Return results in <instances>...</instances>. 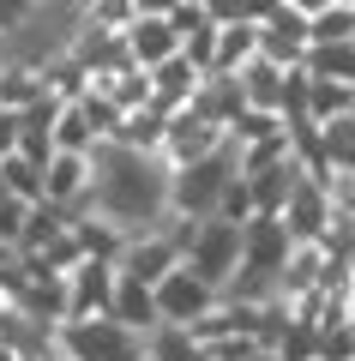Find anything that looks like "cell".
Listing matches in <instances>:
<instances>
[{
  "label": "cell",
  "instance_id": "1",
  "mask_svg": "<svg viewBox=\"0 0 355 361\" xmlns=\"http://www.w3.org/2000/svg\"><path fill=\"white\" fill-rule=\"evenodd\" d=\"M78 211H97L121 235H145L169 217V163L157 151H127L102 139L90 151V193Z\"/></svg>",
  "mask_w": 355,
  "mask_h": 361
},
{
  "label": "cell",
  "instance_id": "2",
  "mask_svg": "<svg viewBox=\"0 0 355 361\" xmlns=\"http://www.w3.org/2000/svg\"><path fill=\"white\" fill-rule=\"evenodd\" d=\"M241 175V145L223 139L211 157H193V163L169 169V211L175 217H217V199H223V187Z\"/></svg>",
  "mask_w": 355,
  "mask_h": 361
},
{
  "label": "cell",
  "instance_id": "3",
  "mask_svg": "<svg viewBox=\"0 0 355 361\" xmlns=\"http://www.w3.org/2000/svg\"><path fill=\"white\" fill-rule=\"evenodd\" d=\"M181 259H187L205 283L223 295V283L241 271V223H229V217H199V223H193V235H187V253H181Z\"/></svg>",
  "mask_w": 355,
  "mask_h": 361
},
{
  "label": "cell",
  "instance_id": "4",
  "mask_svg": "<svg viewBox=\"0 0 355 361\" xmlns=\"http://www.w3.org/2000/svg\"><path fill=\"white\" fill-rule=\"evenodd\" d=\"M61 349H66V361H151L145 355V331L114 325L109 313L102 319H66Z\"/></svg>",
  "mask_w": 355,
  "mask_h": 361
},
{
  "label": "cell",
  "instance_id": "5",
  "mask_svg": "<svg viewBox=\"0 0 355 361\" xmlns=\"http://www.w3.org/2000/svg\"><path fill=\"white\" fill-rule=\"evenodd\" d=\"M151 289H157V319H163V325H193V319H205V313L223 301V295L199 277V271L187 265V259H181L175 271H163Z\"/></svg>",
  "mask_w": 355,
  "mask_h": 361
},
{
  "label": "cell",
  "instance_id": "6",
  "mask_svg": "<svg viewBox=\"0 0 355 361\" xmlns=\"http://www.w3.org/2000/svg\"><path fill=\"white\" fill-rule=\"evenodd\" d=\"M223 139H229V133L217 127V121L193 115V109H169V121H163V145H157V157H163L169 169H181V163H193V157H211Z\"/></svg>",
  "mask_w": 355,
  "mask_h": 361
},
{
  "label": "cell",
  "instance_id": "7",
  "mask_svg": "<svg viewBox=\"0 0 355 361\" xmlns=\"http://www.w3.org/2000/svg\"><path fill=\"white\" fill-rule=\"evenodd\" d=\"M114 265L127 271V277H139V283H157L163 271H175L181 265V241H175V229H169V217L157 223V229H145V235H127V247H121Z\"/></svg>",
  "mask_w": 355,
  "mask_h": 361
},
{
  "label": "cell",
  "instance_id": "8",
  "mask_svg": "<svg viewBox=\"0 0 355 361\" xmlns=\"http://www.w3.org/2000/svg\"><path fill=\"white\" fill-rule=\"evenodd\" d=\"M307 49H313V30H307V13H295L289 0L283 6H271L265 18H259V54L277 66H301Z\"/></svg>",
  "mask_w": 355,
  "mask_h": 361
},
{
  "label": "cell",
  "instance_id": "9",
  "mask_svg": "<svg viewBox=\"0 0 355 361\" xmlns=\"http://www.w3.org/2000/svg\"><path fill=\"white\" fill-rule=\"evenodd\" d=\"M114 295V259H78L66 271V319H102Z\"/></svg>",
  "mask_w": 355,
  "mask_h": 361
},
{
  "label": "cell",
  "instance_id": "10",
  "mask_svg": "<svg viewBox=\"0 0 355 361\" xmlns=\"http://www.w3.org/2000/svg\"><path fill=\"white\" fill-rule=\"evenodd\" d=\"M283 229H289V241H319L331 223V193H325V180L319 175H301L295 180V193L283 199Z\"/></svg>",
  "mask_w": 355,
  "mask_h": 361
},
{
  "label": "cell",
  "instance_id": "11",
  "mask_svg": "<svg viewBox=\"0 0 355 361\" xmlns=\"http://www.w3.org/2000/svg\"><path fill=\"white\" fill-rule=\"evenodd\" d=\"M85 193H90V151H54L49 163H42V199L78 211Z\"/></svg>",
  "mask_w": 355,
  "mask_h": 361
},
{
  "label": "cell",
  "instance_id": "12",
  "mask_svg": "<svg viewBox=\"0 0 355 361\" xmlns=\"http://www.w3.org/2000/svg\"><path fill=\"white\" fill-rule=\"evenodd\" d=\"M109 319L114 325H127V331H145L151 337L157 325V289L151 283H139V277H127V271L114 265V295H109Z\"/></svg>",
  "mask_w": 355,
  "mask_h": 361
},
{
  "label": "cell",
  "instance_id": "13",
  "mask_svg": "<svg viewBox=\"0 0 355 361\" xmlns=\"http://www.w3.org/2000/svg\"><path fill=\"white\" fill-rule=\"evenodd\" d=\"M289 73H295V66H277V61H265V54H253V61L235 73L241 103L247 109H277V115H283V103H289Z\"/></svg>",
  "mask_w": 355,
  "mask_h": 361
},
{
  "label": "cell",
  "instance_id": "14",
  "mask_svg": "<svg viewBox=\"0 0 355 361\" xmlns=\"http://www.w3.org/2000/svg\"><path fill=\"white\" fill-rule=\"evenodd\" d=\"M301 175H307V169L295 163V157H277V163H265V169H241L247 193H253V211H271V217L283 211V199L295 193V180H301Z\"/></svg>",
  "mask_w": 355,
  "mask_h": 361
},
{
  "label": "cell",
  "instance_id": "15",
  "mask_svg": "<svg viewBox=\"0 0 355 361\" xmlns=\"http://www.w3.org/2000/svg\"><path fill=\"white\" fill-rule=\"evenodd\" d=\"M121 37H127V54H133V61L145 66V73H151L157 61H169V54L181 49V37H175V25H169L163 13H139V18H133L127 30H121Z\"/></svg>",
  "mask_w": 355,
  "mask_h": 361
},
{
  "label": "cell",
  "instance_id": "16",
  "mask_svg": "<svg viewBox=\"0 0 355 361\" xmlns=\"http://www.w3.org/2000/svg\"><path fill=\"white\" fill-rule=\"evenodd\" d=\"M199 78H205V73L175 49L169 61L151 66V103H157V109H187V103H193V90H199Z\"/></svg>",
  "mask_w": 355,
  "mask_h": 361
},
{
  "label": "cell",
  "instance_id": "17",
  "mask_svg": "<svg viewBox=\"0 0 355 361\" xmlns=\"http://www.w3.org/2000/svg\"><path fill=\"white\" fill-rule=\"evenodd\" d=\"M253 54H259V25H253V18H229V25H217L211 73H241Z\"/></svg>",
  "mask_w": 355,
  "mask_h": 361
},
{
  "label": "cell",
  "instance_id": "18",
  "mask_svg": "<svg viewBox=\"0 0 355 361\" xmlns=\"http://www.w3.org/2000/svg\"><path fill=\"white\" fill-rule=\"evenodd\" d=\"M145 355H151V361H211L205 343L187 331V325H157V331L145 337Z\"/></svg>",
  "mask_w": 355,
  "mask_h": 361
},
{
  "label": "cell",
  "instance_id": "19",
  "mask_svg": "<svg viewBox=\"0 0 355 361\" xmlns=\"http://www.w3.org/2000/svg\"><path fill=\"white\" fill-rule=\"evenodd\" d=\"M97 127H90V115L78 109V97H66L61 115H54V151H97Z\"/></svg>",
  "mask_w": 355,
  "mask_h": 361
},
{
  "label": "cell",
  "instance_id": "20",
  "mask_svg": "<svg viewBox=\"0 0 355 361\" xmlns=\"http://www.w3.org/2000/svg\"><path fill=\"white\" fill-rule=\"evenodd\" d=\"M301 66L313 78H349V85H355V42H313Z\"/></svg>",
  "mask_w": 355,
  "mask_h": 361
},
{
  "label": "cell",
  "instance_id": "21",
  "mask_svg": "<svg viewBox=\"0 0 355 361\" xmlns=\"http://www.w3.org/2000/svg\"><path fill=\"white\" fill-rule=\"evenodd\" d=\"M0 187L13 199H25V205H37L42 199V163H30V157H0Z\"/></svg>",
  "mask_w": 355,
  "mask_h": 361
},
{
  "label": "cell",
  "instance_id": "22",
  "mask_svg": "<svg viewBox=\"0 0 355 361\" xmlns=\"http://www.w3.org/2000/svg\"><path fill=\"white\" fill-rule=\"evenodd\" d=\"M85 18H90L97 30H127L133 18H139V0H90Z\"/></svg>",
  "mask_w": 355,
  "mask_h": 361
},
{
  "label": "cell",
  "instance_id": "23",
  "mask_svg": "<svg viewBox=\"0 0 355 361\" xmlns=\"http://www.w3.org/2000/svg\"><path fill=\"white\" fill-rule=\"evenodd\" d=\"M181 54H187L199 73H211V54H217V18H205V25H193L187 37H181Z\"/></svg>",
  "mask_w": 355,
  "mask_h": 361
},
{
  "label": "cell",
  "instance_id": "24",
  "mask_svg": "<svg viewBox=\"0 0 355 361\" xmlns=\"http://www.w3.org/2000/svg\"><path fill=\"white\" fill-rule=\"evenodd\" d=\"M25 217H30V205H25V199H13L6 187H0V247H18V235H25Z\"/></svg>",
  "mask_w": 355,
  "mask_h": 361
},
{
  "label": "cell",
  "instance_id": "25",
  "mask_svg": "<svg viewBox=\"0 0 355 361\" xmlns=\"http://www.w3.org/2000/svg\"><path fill=\"white\" fill-rule=\"evenodd\" d=\"M217 217H229V223H247V217H253V193H247V180H241V175L223 187V199H217Z\"/></svg>",
  "mask_w": 355,
  "mask_h": 361
},
{
  "label": "cell",
  "instance_id": "26",
  "mask_svg": "<svg viewBox=\"0 0 355 361\" xmlns=\"http://www.w3.org/2000/svg\"><path fill=\"white\" fill-rule=\"evenodd\" d=\"M18 127H25V121H18V109H0V157L18 151Z\"/></svg>",
  "mask_w": 355,
  "mask_h": 361
},
{
  "label": "cell",
  "instance_id": "27",
  "mask_svg": "<svg viewBox=\"0 0 355 361\" xmlns=\"http://www.w3.org/2000/svg\"><path fill=\"white\" fill-rule=\"evenodd\" d=\"M199 6L217 18V25H229V18H247V0H199Z\"/></svg>",
  "mask_w": 355,
  "mask_h": 361
},
{
  "label": "cell",
  "instance_id": "28",
  "mask_svg": "<svg viewBox=\"0 0 355 361\" xmlns=\"http://www.w3.org/2000/svg\"><path fill=\"white\" fill-rule=\"evenodd\" d=\"M289 6H295V13H307V18H313L319 6H331V0H289Z\"/></svg>",
  "mask_w": 355,
  "mask_h": 361
},
{
  "label": "cell",
  "instance_id": "29",
  "mask_svg": "<svg viewBox=\"0 0 355 361\" xmlns=\"http://www.w3.org/2000/svg\"><path fill=\"white\" fill-rule=\"evenodd\" d=\"M13 253H18V247H0V265H6V259H13Z\"/></svg>",
  "mask_w": 355,
  "mask_h": 361
},
{
  "label": "cell",
  "instance_id": "30",
  "mask_svg": "<svg viewBox=\"0 0 355 361\" xmlns=\"http://www.w3.org/2000/svg\"><path fill=\"white\" fill-rule=\"evenodd\" d=\"M0 313H6V289H0Z\"/></svg>",
  "mask_w": 355,
  "mask_h": 361
},
{
  "label": "cell",
  "instance_id": "31",
  "mask_svg": "<svg viewBox=\"0 0 355 361\" xmlns=\"http://www.w3.org/2000/svg\"><path fill=\"white\" fill-rule=\"evenodd\" d=\"M0 66H6V61H0Z\"/></svg>",
  "mask_w": 355,
  "mask_h": 361
}]
</instances>
